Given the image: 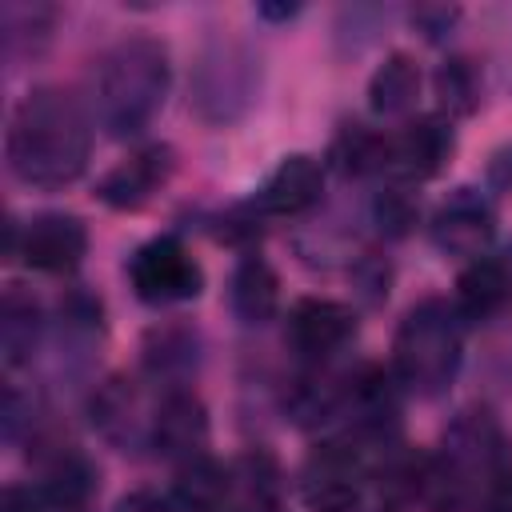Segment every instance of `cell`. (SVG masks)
I'll use <instances>...</instances> for the list:
<instances>
[{
  "instance_id": "1",
  "label": "cell",
  "mask_w": 512,
  "mask_h": 512,
  "mask_svg": "<svg viewBox=\"0 0 512 512\" xmlns=\"http://www.w3.org/2000/svg\"><path fill=\"white\" fill-rule=\"evenodd\" d=\"M92 128L80 100L56 84L32 88L8 124V168L28 188H64L88 168Z\"/></svg>"
},
{
  "instance_id": "2",
  "label": "cell",
  "mask_w": 512,
  "mask_h": 512,
  "mask_svg": "<svg viewBox=\"0 0 512 512\" xmlns=\"http://www.w3.org/2000/svg\"><path fill=\"white\" fill-rule=\"evenodd\" d=\"M168 48L152 36H128L92 64V104L108 136H140L168 96Z\"/></svg>"
},
{
  "instance_id": "3",
  "label": "cell",
  "mask_w": 512,
  "mask_h": 512,
  "mask_svg": "<svg viewBox=\"0 0 512 512\" xmlns=\"http://www.w3.org/2000/svg\"><path fill=\"white\" fill-rule=\"evenodd\" d=\"M460 352H464V340H460L456 308H448V300L428 296L416 308H408V316L396 328L392 372L416 396H440L456 380Z\"/></svg>"
},
{
  "instance_id": "4",
  "label": "cell",
  "mask_w": 512,
  "mask_h": 512,
  "mask_svg": "<svg viewBox=\"0 0 512 512\" xmlns=\"http://www.w3.org/2000/svg\"><path fill=\"white\" fill-rule=\"evenodd\" d=\"M128 284L144 304H184L200 296L204 272L176 236H156L132 252Z\"/></svg>"
},
{
  "instance_id": "5",
  "label": "cell",
  "mask_w": 512,
  "mask_h": 512,
  "mask_svg": "<svg viewBox=\"0 0 512 512\" xmlns=\"http://www.w3.org/2000/svg\"><path fill=\"white\" fill-rule=\"evenodd\" d=\"M256 92V64L240 44H212L192 76V100L196 112L212 124L232 120L248 108Z\"/></svg>"
},
{
  "instance_id": "6",
  "label": "cell",
  "mask_w": 512,
  "mask_h": 512,
  "mask_svg": "<svg viewBox=\"0 0 512 512\" xmlns=\"http://www.w3.org/2000/svg\"><path fill=\"white\" fill-rule=\"evenodd\" d=\"M364 492V464L348 444H320L300 468V500L312 512H352Z\"/></svg>"
},
{
  "instance_id": "7",
  "label": "cell",
  "mask_w": 512,
  "mask_h": 512,
  "mask_svg": "<svg viewBox=\"0 0 512 512\" xmlns=\"http://www.w3.org/2000/svg\"><path fill=\"white\" fill-rule=\"evenodd\" d=\"M88 252V228L72 212H40L16 224V256L36 272H72Z\"/></svg>"
},
{
  "instance_id": "8",
  "label": "cell",
  "mask_w": 512,
  "mask_h": 512,
  "mask_svg": "<svg viewBox=\"0 0 512 512\" xmlns=\"http://www.w3.org/2000/svg\"><path fill=\"white\" fill-rule=\"evenodd\" d=\"M356 336V312L328 296H304L288 308L284 344L304 360H324Z\"/></svg>"
},
{
  "instance_id": "9",
  "label": "cell",
  "mask_w": 512,
  "mask_h": 512,
  "mask_svg": "<svg viewBox=\"0 0 512 512\" xmlns=\"http://www.w3.org/2000/svg\"><path fill=\"white\" fill-rule=\"evenodd\" d=\"M148 444L168 456V460H192V456H204V444H208V412L200 404L196 392L188 388H168L156 404V412L148 416Z\"/></svg>"
},
{
  "instance_id": "10",
  "label": "cell",
  "mask_w": 512,
  "mask_h": 512,
  "mask_svg": "<svg viewBox=\"0 0 512 512\" xmlns=\"http://www.w3.org/2000/svg\"><path fill=\"white\" fill-rule=\"evenodd\" d=\"M492 236H496V220H492L488 200L476 188H456L432 216V240L448 256L480 260Z\"/></svg>"
},
{
  "instance_id": "11",
  "label": "cell",
  "mask_w": 512,
  "mask_h": 512,
  "mask_svg": "<svg viewBox=\"0 0 512 512\" xmlns=\"http://www.w3.org/2000/svg\"><path fill=\"white\" fill-rule=\"evenodd\" d=\"M176 168V156L168 144H148L132 156H124L116 168L104 172V180L96 184V196L108 204V208H120V212H132L140 204L152 200V192L164 188V180L172 176Z\"/></svg>"
},
{
  "instance_id": "12",
  "label": "cell",
  "mask_w": 512,
  "mask_h": 512,
  "mask_svg": "<svg viewBox=\"0 0 512 512\" xmlns=\"http://www.w3.org/2000/svg\"><path fill=\"white\" fill-rule=\"evenodd\" d=\"M448 152H452V128L436 116H420L388 136L384 172H392L400 180H428L444 168Z\"/></svg>"
},
{
  "instance_id": "13",
  "label": "cell",
  "mask_w": 512,
  "mask_h": 512,
  "mask_svg": "<svg viewBox=\"0 0 512 512\" xmlns=\"http://www.w3.org/2000/svg\"><path fill=\"white\" fill-rule=\"evenodd\" d=\"M320 192H324V164L308 152H292L256 188L252 208L264 216H296L308 212L320 200Z\"/></svg>"
},
{
  "instance_id": "14",
  "label": "cell",
  "mask_w": 512,
  "mask_h": 512,
  "mask_svg": "<svg viewBox=\"0 0 512 512\" xmlns=\"http://www.w3.org/2000/svg\"><path fill=\"white\" fill-rule=\"evenodd\" d=\"M88 412H92L96 432L108 444H116L120 452L140 448L148 440V428H144V416H140V392H136V384L128 376H108L92 392Z\"/></svg>"
},
{
  "instance_id": "15",
  "label": "cell",
  "mask_w": 512,
  "mask_h": 512,
  "mask_svg": "<svg viewBox=\"0 0 512 512\" xmlns=\"http://www.w3.org/2000/svg\"><path fill=\"white\" fill-rule=\"evenodd\" d=\"M96 480H100V472H96V464H92L84 452H76V448H56V452L44 460V468H40V496H44L48 508L76 512V508H84V504L92 500Z\"/></svg>"
},
{
  "instance_id": "16",
  "label": "cell",
  "mask_w": 512,
  "mask_h": 512,
  "mask_svg": "<svg viewBox=\"0 0 512 512\" xmlns=\"http://www.w3.org/2000/svg\"><path fill=\"white\" fill-rule=\"evenodd\" d=\"M228 304L244 324H268L280 308V280L264 256H244L232 272Z\"/></svg>"
},
{
  "instance_id": "17",
  "label": "cell",
  "mask_w": 512,
  "mask_h": 512,
  "mask_svg": "<svg viewBox=\"0 0 512 512\" xmlns=\"http://www.w3.org/2000/svg\"><path fill=\"white\" fill-rule=\"evenodd\" d=\"M40 340V304L28 288L8 284L0 300V356L8 368H20L32 360V348Z\"/></svg>"
},
{
  "instance_id": "18",
  "label": "cell",
  "mask_w": 512,
  "mask_h": 512,
  "mask_svg": "<svg viewBox=\"0 0 512 512\" xmlns=\"http://www.w3.org/2000/svg\"><path fill=\"white\" fill-rule=\"evenodd\" d=\"M508 268L492 256L472 260L460 276H456V316L460 320H488L504 300H508Z\"/></svg>"
},
{
  "instance_id": "19",
  "label": "cell",
  "mask_w": 512,
  "mask_h": 512,
  "mask_svg": "<svg viewBox=\"0 0 512 512\" xmlns=\"http://www.w3.org/2000/svg\"><path fill=\"white\" fill-rule=\"evenodd\" d=\"M228 496H232V472L224 464H216L208 452L180 464V472H176V504L184 512H220Z\"/></svg>"
},
{
  "instance_id": "20",
  "label": "cell",
  "mask_w": 512,
  "mask_h": 512,
  "mask_svg": "<svg viewBox=\"0 0 512 512\" xmlns=\"http://www.w3.org/2000/svg\"><path fill=\"white\" fill-rule=\"evenodd\" d=\"M416 92H420V68L412 56L404 52H392L384 56V64L372 72L368 80V104L372 112L380 116H400L416 104Z\"/></svg>"
},
{
  "instance_id": "21",
  "label": "cell",
  "mask_w": 512,
  "mask_h": 512,
  "mask_svg": "<svg viewBox=\"0 0 512 512\" xmlns=\"http://www.w3.org/2000/svg\"><path fill=\"white\" fill-rule=\"evenodd\" d=\"M228 472H232V492L244 500L248 512H276V508H280V492H284V484H280V464H276L268 452L252 448V452H244Z\"/></svg>"
},
{
  "instance_id": "22",
  "label": "cell",
  "mask_w": 512,
  "mask_h": 512,
  "mask_svg": "<svg viewBox=\"0 0 512 512\" xmlns=\"http://www.w3.org/2000/svg\"><path fill=\"white\" fill-rule=\"evenodd\" d=\"M196 352H200L196 332H188L180 324L152 328L148 340H144V364H148L152 376H164V380H176V376L192 372L196 368Z\"/></svg>"
},
{
  "instance_id": "23",
  "label": "cell",
  "mask_w": 512,
  "mask_h": 512,
  "mask_svg": "<svg viewBox=\"0 0 512 512\" xmlns=\"http://www.w3.org/2000/svg\"><path fill=\"white\" fill-rule=\"evenodd\" d=\"M384 152H388V136L364 128V124H344L336 132V140H332V160L348 176L384 172Z\"/></svg>"
},
{
  "instance_id": "24",
  "label": "cell",
  "mask_w": 512,
  "mask_h": 512,
  "mask_svg": "<svg viewBox=\"0 0 512 512\" xmlns=\"http://www.w3.org/2000/svg\"><path fill=\"white\" fill-rule=\"evenodd\" d=\"M436 96H440V108H448L452 116L476 112V104H480V80H476L472 60H464V56L444 60L436 68Z\"/></svg>"
},
{
  "instance_id": "25",
  "label": "cell",
  "mask_w": 512,
  "mask_h": 512,
  "mask_svg": "<svg viewBox=\"0 0 512 512\" xmlns=\"http://www.w3.org/2000/svg\"><path fill=\"white\" fill-rule=\"evenodd\" d=\"M460 12L456 8H444V4H424V8H412V24L428 36V40H440L448 28H452V20H456Z\"/></svg>"
},
{
  "instance_id": "26",
  "label": "cell",
  "mask_w": 512,
  "mask_h": 512,
  "mask_svg": "<svg viewBox=\"0 0 512 512\" xmlns=\"http://www.w3.org/2000/svg\"><path fill=\"white\" fill-rule=\"evenodd\" d=\"M44 496L40 488H24V484H8L4 488V500H0V512H44Z\"/></svg>"
},
{
  "instance_id": "27",
  "label": "cell",
  "mask_w": 512,
  "mask_h": 512,
  "mask_svg": "<svg viewBox=\"0 0 512 512\" xmlns=\"http://www.w3.org/2000/svg\"><path fill=\"white\" fill-rule=\"evenodd\" d=\"M116 512H184V508L168 496H156V492H128L116 504Z\"/></svg>"
},
{
  "instance_id": "28",
  "label": "cell",
  "mask_w": 512,
  "mask_h": 512,
  "mask_svg": "<svg viewBox=\"0 0 512 512\" xmlns=\"http://www.w3.org/2000/svg\"><path fill=\"white\" fill-rule=\"evenodd\" d=\"M376 216L388 224V232H404V224H412V208H408L396 192H388V196L376 204ZM384 224H380V228H384Z\"/></svg>"
},
{
  "instance_id": "29",
  "label": "cell",
  "mask_w": 512,
  "mask_h": 512,
  "mask_svg": "<svg viewBox=\"0 0 512 512\" xmlns=\"http://www.w3.org/2000/svg\"><path fill=\"white\" fill-rule=\"evenodd\" d=\"M260 16H268V20H288V16H296V4H260Z\"/></svg>"
}]
</instances>
